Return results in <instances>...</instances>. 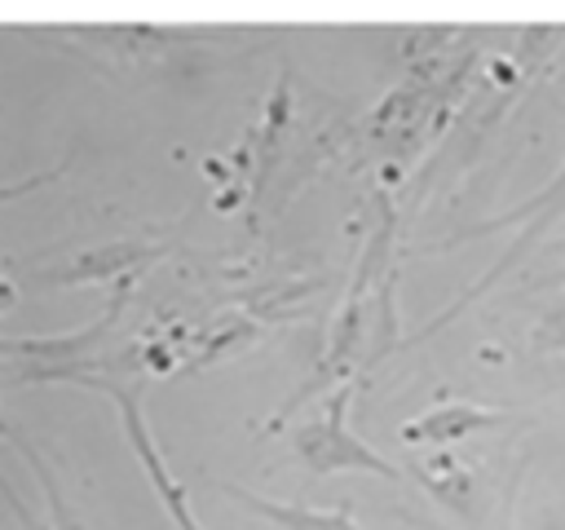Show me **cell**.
Instances as JSON below:
<instances>
[{"label":"cell","mask_w":565,"mask_h":530,"mask_svg":"<svg viewBox=\"0 0 565 530\" xmlns=\"http://www.w3.org/2000/svg\"><path fill=\"white\" fill-rule=\"evenodd\" d=\"M349 398H353V389L340 384V389L327 398L322 415L309 420L305 428H296V455H300L305 468L318 473V477H331V473H375V477L397 481L402 473H397L380 451H371L358 433H349V420H344V415H349Z\"/></svg>","instance_id":"6da1fadb"},{"label":"cell","mask_w":565,"mask_h":530,"mask_svg":"<svg viewBox=\"0 0 565 530\" xmlns=\"http://www.w3.org/2000/svg\"><path fill=\"white\" fill-rule=\"evenodd\" d=\"M561 212H565V168H561V172H556V177H552V181H547L530 203H521V208H512V212H503V216H494V221H486V225H481V230H499V225H525V230H521V234H516V243L499 256V265H494L481 283H472V287L463 292V300H459L455 309H463V305H468L477 292H486L499 274H508V269H512V265H516V261H521V256H525V252L547 234V225H552ZM455 309H450V314H455ZM450 314H446V318H450ZM446 318H437V322H446ZM437 322H433V327H437Z\"/></svg>","instance_id":"7a4b0ae2"},{"label":"cell","mask_w":565,"mask_h":530,"mask_svg":"<svg viewBox=\"0 0 565 530\" xmlns=\"http://www.w3.org/2000/svg\"><path fill=\"white\" fill-rule=\"evenodd\" d=\"M110 398L119 402V415H124L128 442H132V451H137V459H141V468H146V477H150V486L159 490V499H163V508H168L172 526H177V530H203V526H199V517H194V508H190V499H185V490H181V481L168 473L163 455L154 451V437H150V428H146V420H141L137 398H132V393H124V389H110Z\"/></svg>","instance_id":"3957f363"},{"label":"cell","mask_w":565,"mask_h":530,"mask_svg":"<svg viewBox=\"0 0 565 530\" xmlns=\"http://www.w3.org/2000/svg\"><path fill=\"white\" fill-rule=\"evenodd\" d=\"M494 424H503V415L490 411V406L446 402V406H433V411L406 420V424L397 428V437H402L406 446H437V451H450V446H459V442H468L472 433L494 428Z\"/></svg>","instance_id":"277c9868"},{"label":"cell","mask_w":565,"mask_h":530,"mask_svg":"<svg viewBox=\"0 0 565 530\" xmlns=\"http://www.w3.org/2000/svg\"><path fill=\"white\" fill-rule=\"evenodd\" d=\"M243 508H252L256 517L274 521L278 530H362L349 508H300V504H278V499H265V495H252V490H238V486H225Z\"/></svg>","instance_id":"5b68a950"},{"label":"cell","mask_w":565,"mask_h":530,"mask_svg":"<svg viewBox=\"0 0 565 530\" xmlns=\"http://www.w3.org/2000/svg\"><path fill=\"white\" fill-rule=\"evenodd\" d=\"M419 481L446 504V508H455V512H463L468 517V508H472V477H468V468L463 464H455V459H428V464H419Z\"/></svg>","instance_id":"8992f818"},{"label":"cell","mask_w":565,"mask_h":530,"mask_svg":"<svg viewBox=\"0 0 565 530\" xmlns=\"http://www.w3.org/2000/svg\"><path fill=\"white\" fill-rule=\"evenodd\" d=\"M534 349L565 358V292L543 309V318H539V327H534Z\"/></svg>","instance_id":"52a82bcc"}]
</instances>
